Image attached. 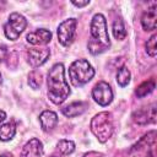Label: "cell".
I'll use <instances>...</instances> for the list:
<instances>
[{"label": "cell", "instance_id": "30", "mask_svg": "<svg viewBox=\"0 0 157 157\" xmlns=\"http://www.w3.org/2000/svg\"><path fill=\"white\" fill-rule=\"evenodd\" d=\"M52 157H56V156H52Z\"/></svg>", "mask_w": 157, "mask_h": 157}, {"label": "cell", "instance_id": "5", "mask_svg": "<svg viewBox=\"0 0 157 157\" xmlns=\"http://www.w3.org/2000/svg\"><path fill=\"white\" fill-rule=\"evenodd\" d=\"M27 27V20L18 12H11L4 25V34L10 40H16Z\"/></svg>", "mask_w": 157, "mask_h": 157}, {"label": "cell", "instance_id": "3", "mask_svg": "<svg viewBox=\"0 0 157 157\" xmlns=\"http://www.w3.org/2000/svg\"><path fill=\"white\" fill-rule=\"evenodd\" d=\"M90 129L99 142H102V144L107 142L110 139V136L113 135V131H114L112 113H109V112L97 113L91 119Z\"/></svg>", "mask_w": 157, "mask_h": 157}, {"label": "cell", "instance_id": "20", "mask_svg": "<svg viewBox=\"0 0 157 157\" xmlns=\"http://www.w3.org/2000/svg\"><path fill=\"white\" fill-rule=\"evenodd\" d=\"M130 78H131V74H130V70L126 66H121V67L118 69V71H117V82L120 87L128 86L129 82H130Z\"/></svg>", "mask_w": 157, "mask_h": 157}, {"label": "cell", "instance_id": "15", "mask_svg": "<svg viewBox=\"0 0 157 157\" xmlns=\"http://www.w3.org/2000/svg\"><path fill=\"white\" fill-rule=\"evenodd\" d=\"M15 134H16V124L13 120L0 125V141L7 142L13 139Z\"/></svg>", "mask_w": 157, "mask_h": 157}, {"label": "cell", "instance_id": "23", "mask_svg": "<svg viewBox=\"0 0 157 157\" xmlns=\"http://www.w3.org/2000/svg\"><path fill=\"white\" fill-rule=\"evenodd\" d=\"M9 55H10V53H9V50H7V48L6 47H0V63H4L7 58H9Z\"/></svg>", "mask_w": 157, "mask_h": 157}, {"label": "cell", "instance_id": "8", "mask_svg": "<svg viewBox=\"0 0 157 157\" xmlns=\"http://www.w3.org/2000/svg\"><path fill=\"white\" fill-rule=\"evenodd\" d=\"M156 103H151L147 107H142L132 113V120L139 125H147V124H155L157 120L156 115Z\"/></svg>", "mask_w": 157, "mask_h": 157}, {"label": "cell", "instance_id": "17", "mask_svg": "<svg viewBox=\"0 0 157 157\" xmlns=\"http://www.w3.org/2000/svg\"><path fill=\"white\" fill-rule=\"evenodd\" d=\"M156 87V83H155V80L151 78V80H147V81H144L141 85H139L135 90V94L137 98H144L146 97L147 94H150Z\"/></svg>", "mask_w": 157, "mask_h": 157}, {"label": "cell", "instance_id": "19", "mask_svg": "<svg viewBox=\"0 0 157 157\" xmlns=\"http://www.w3.org/2000/svg\"><path fill=\"white\" fill-rule=\"evenodd\" d=\"M112 32H113V36H114L115 39H118V40L125 39V37H126V29H125L124 22H123L120 18H117V20L113 22Z\"/></svg>", "mask_w": 157, "mask_h": 157}, {"label": "cell", "instance_id": "2", "mask_svg": "<svg viewBox=\"0 0 157 157\" xmlns=\"http://www.w3.org/2000/svg\"><path fill=\"white\" fill-rule=\"evenodd\" d=\"M110 48V39L107 28V20L102 13H94L90 25V40L87 49L92 55H98Z\"/></svg>", "mask_w": 157, "mask_h": 157}, {"label": "cell", "instance_id": "9", "mask_svg": "<svg viewBox=\"0 0 157 157\" xmlns=\"http://www.w3.org/2000/svg\"><path fill=\"white\" fill-rule=\"evenodd\" d=\"M50 56V50L48 48H32L27 52V63L31 67L37 69L42 66Z\"/></svg>", "mask_w": 157, "mask_h": 157}, {"label": "cell", "instance_id": "18", "mask_svg": "<svg viewBox=\"0 0 157 157\" xmlns=\"http://www.w3.org/2000/svg\"><path fill=\"white\" fill-rule=\"evenodd\" d=\"M56 150L64 155V156H69L75 151V142L72 140H67V139H61L58 141L56 144Z\"/></svg>", "mask_w": 157, "mask_h": 157}, {"label": "cell", "instance_id": "29", "mask_svg": "<svg viewBox=\"0 0 157 157\" xmlns=\"http://www.w3.org/2000/svg\"><path fill=\"white\" fill-rule=\"evenodd\" d=\"M2 83V75H1V72H0V85Z\"/></svg>", "mask_w": 157, "mask_h": 157}, {"label": "cell", "instance_id": "21", "mask_svg": "<svg viewBox=\"0 0 157 157\" xmlns=\"http://www.w3.org/2000/svg\"><path fill=\"white\" fill-rule=\"evenodd\" d=\"M145 49L151 58H155L157 55V34L156 33H153L147 39V42L145 43Z\"/></svg>", "mask_w": 157, "mask_h": 157}, {"label": "cell", "instance_id": "6", "mask_svg": "<svg viewBox=\"0 0 157 157\" xmlns=\"http://www.w3.org/2000/svg\"><path fill=\"white\" fill-rule=\"evenodd\" d=\"M76 26H77V20L74 17L64 20L58 26V29H56L58 40L63 47H69L72 44L76 34Z\"/></svg>", "mask_w": 157, "mask_h": 157}, {"label": "cell", "instance_id": "10", "mask_svg": "<svg viewBox=\"0 0 157 157\" xmlns=\"http://www.w3.org/2000/svg\"><path fill=\"white\" fill-rule=\"evenodd\" d=\"M43 153H44L43 142L37 137L29 139L21 150V157H42Z\"/></svg>", "mask_w": 157, "mask_h": 157}, {"label": "cell", "instance_id": "14", "mask_svg": "<svg viewBox=\"0 0 157 157\" xmlns=\"http://www.w3.org/2000/svg\"><path fill=\"white\" fill-rule=\"evenodd\" d=\"M39 123L43 131H52L58 124V114L53 110H43L39 114Z\"/></svg>", "mask_w": 157, "mask_h": 157}, {"label": "cell", "instance_id": "27", "mask_svg": "<svg viewBox=\"0 0 157 157\" xmlns=\"http://www.w3.org/2000/svg\"><path fill=\"white\" fill-rule=\"evenodd\" d=\"M146 157H156V153H155V150L152 148V150H150L148 152H147V155H146Z\"/></svg>", "mask_w": 157, "mask_h": 157}, {"label": "cell", "instance_id": "16", "mask_svg": "<svg viewBox=\"0 0 157 157\" xmlns=\"http://www.w3.org/2000/svg\"><path fill=\"white\" fill-rule=\"evenodd\" d=\"M156 141V130H151L148 131L147 134H145L130 150V152L132 151H136V150H140L142 147H146V146H152Z\"/></svg>", "mask_w": 157, "mask_h": 157}, {"label": "cell", "instance_id": "7", "mask_svg": "<svg viewBox=\"0 0 157 157\" xmlns=\"http://www.w3.org/2000/svg\"><path fill=\"white\" fill-rule=\"evenodd\" d=\"M91 94H92L93 101H94L97 104L102 105V107L109 105V104L112 103V101H113V97H114L113 90H112L110 85H109L108 82H105V81H99V82H97V83L93 86Z\"/></svg>", "mask_w": 157, "mask_h": 157}, {"label": "cell", "instance_id": "1", "mask_svg": "<svg viewBox=\"0 0 157 157\" xmlns=\"http://www.w3.org/2000/svg\"><path fill=\"white\" fill-rule=\"evenodd\" d=\"M48 98L52 103L59 105L63 104L70 96V86L65 78V67L61 63L54 64L47 76Z\"/></svg>", "mask_w": 157, "mask_h": 157}, {"label": "cell", "instance_id": "28", "mask_svg": "<svg viewBox=\"0 0 157 157\" xmlns=\"http://www.w3.org/2000/svg\"><path fill=\"white\" fill-rule=\"evenodd\" d=\"M0 157H12V156H10V155H0Z\"/></svg>", "mask_w": 157, "mask_h": 157}, {"label": "cell", "instance_id": "13", "mask_svg": "<svg viewBox=\"0 0 157 157\" xmlns=\"http://www.w3.org/2000/svg\"><path fill=\"white\" fill-rule=\"evenodd\" d=\"M87 108H88V103L87 102L76 101V102H72V103L63 107L61 108V113L66 118H76L78 115H82L86 112Z\"/></svg>", "mask_w": 157, "mask_h": 157}, {"label": "cell", "instance_id": "26", "mask_svg": "<svg viewBox=\"0 0 157 157\" xmlns=\"http://www.w3.org/2000/svg\"><path fill=\"white\" fill-rule=\"evenodd\" d=\"M5 119H6V113H5L4 110H1V109H0V123H1V121H4Z\"/></svg>", "mask_w": 157, "mask_h": 157}, {"label": "cell", "instance_id": "25", "mask_svg": "<svg viewBox=\"0 0 157 157\" xmlns=\"http://www.w3.org/2000/svg\"><path fill=\"white\" fill-rule=\"evenodd\" d=\"M83 157H103V153L97 152V151H90V152H86Z\"/></svg>", "mask_w": 157, "mask_h": 157}, {"label": "cell", "instance_id": "22", "mask_svg": "<svg viewBox=\"0 0 157 157\" xmlns=\"http://www.w3.org/2000/svg\"><path fill=\"white\" fill-rule=\"evenodd\" d=\"M28 85L33 90H38L42 85V74L37 70H32L28 74Z\"/></svg>", "mask_w": 157, "mask_h": 157}, {"label": "cell", "instance_id": "12", "mask_svg": "<svg viewBox=\"0 0 157 157\" xmlns=\"http://www.w3.org/2000/svg\"><path fill=\"white\" fill-rule=\"evenodd\" d=\"M141 26L145 31H155L157 26V4L153 2L141 16Z\"/></svg>", "mask_w": 157, "mask_h": 157}, {"label": "cell", "instance_id": "11", "mask_svg": "<svg viewBox=\"0 0 157 157\" xmlns=\"http://www.w3.org/2000/svg\"><path fill=\"white\" fill-rule=\"evenodd\" d=\"M52 32L45 28H38L33 32H29L26 37V40L32 45H45L52 40Z\"/></svg>", "mask_w": 157, "mask_h": 157}, {"label": "cell", "instance_id": "24", "mask_svg": "<svg viewBox=\"0 0 157 157\" xmlns=\"http://www.w3.org/2000/svg\"><path fill=\"white\" fill-rule=\"evenodd\" d=\"M90 0H83V1H76V0H72L71 1V4L74 5V6H76V7H85V6H87V5H90Z\"/></svg>", "mask_w": 157, "mask_h": 157}, {"label": "cell", "instance_id": "4", "mask_svg": "<svg viewBox=\"0 0 157 157\" xmlns=\"http://www.w3.org/2000/svg\"><path fill=\"white\" fill-rule=\"evenodd\" d=\"M94 76L93 66L86 59H77L69 66V78L75 87L88 83Z\"/></svg>", "mask_w": 157, "mask_h": 157}]
</instances>
